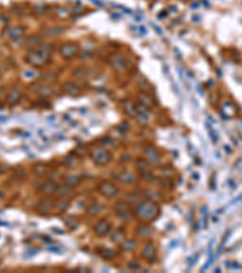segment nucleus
I'll use <instances>...</instances> for the list:
<instances>
[{
  "label": "nucleus",
  "instance_id": "f257e3e1",
  "mask_svg": "<svg viewBox=\"0 0 242 273\" xmlns=\"http://www.w3.org/2000/svg\"><path fill=\"white\" fill-rule=\"evenodd\" d=\"M46 58H47V55H45L44 52H41L40 50L37 52H33L32 55H29V61L34 64H42Z\"/></svg>",
  "mask_w": 242,
  "mask_h": 273
},
{
  "label": "nucleus",
  "instance_id": "0eeeda50",
  "mask_svg": "<svg viewBox=\"0 0 242 273\" xmlns=\"http://www.w3.org/2000/svg\"><path fill=\"white\" fill-rule=\"evenodd\" d=\"M65 89L69 91L70 94H78V89H76V86L74 85V84H72V83H67L65 84Z\"/></svg>",
  "mask_w": 242,
  "mask_h": 273
},
{
  "label": "nucleus",
  "instance_id": "6e6552de",
  "mask_svg": "<svg viewBox=\"0 0 242 273\" xmlns=\"http://www.w3.org/2000/svg\"><path fill=\"white\" fill-rule=\"evenodd\" d=\"M139 100L143 102V103H145V105H148V106H150V105H152V100H150V97L146 96V95H141Z\"/></svg>",
  "mask_w": 242,
  "mask_h": 273
},
{
  "label": "nucleus",
  "instance_id": "7ed1b4c3",
  "mask_svg": "<svg viewBox=\"0 0 242 273\" xmlns=\"http://www.w3.org/2000/svg\"><path fill=\"white\" fill-rule=\"evenodd\" d=\"M101 191L108 197H114L118 193V189L110 183H103L102 187H101Z\"/></svg>",
  "mask_w": 242,
  "mask_h": 273
},
{
  "label": "nucleus",
  "instance_id": "20e7f679",
  "mask_svg": "<svg viewBox=\"0 0 242 273\" xmlns=\"http://www.w3.org/2000/svg\"><path fill=\"white\" fill-rule=\"evenodd\" d=\"M113 66L115 69H124L126 67V62L122 57H119V56H115L113 58Z\"/></svg>",
  "mask_w": 242,
  "mask_h": 273
},
{
  "label": "nucleus",
  "instance_id": "423d86ee",
  "mask_svg": "<svg viewBox=\"0 0 242 273\" xmlns=\"http://www.w3.org/2000/svg\"><path fill=\"white\" fill-rule=\"evenodd\" d=\"M108 228H109V226H108L107 222H101V223L96 227V231H97V233H99V234H101V232H102V234H104V233L108 231Z\"/></svg>",
  "mask_w": 242,
  "mask_h": 273
},
{
  "label": "nucleus",
  "instance_id": "f03ea898",
  "mask_svg": "<svg viewBox=\"0 0 242 273\" xmlns=\"http://www.w3.org/2000/svg\"><path fill=\"white\" fill-rule=\"evenodd\" d=\"M76 51H78V49L74 46V45L67 44V45H64V46L62 48L61 53L64 56V57H72V56H74L76 53Z\"/></svg>",
  "mask_w": 242,
  "mask_h": 273
},
{
  "label": "nucleus",
  "instance_id": "39448f33",
  "mask_svg": "<svg viewBox=\"0 0 242 273\" xmlns=\"http://www.w3.org/2000/svg\"><path fill=\"white\" fill-rule=\"evenodd\" d=\"M19 97V91L17 89H14L12 91H11V94L9 95V103H14V102H16Z\"/></svg>",
  "mask_w": 242,
  "mask_h": 273
}]
</instances>
